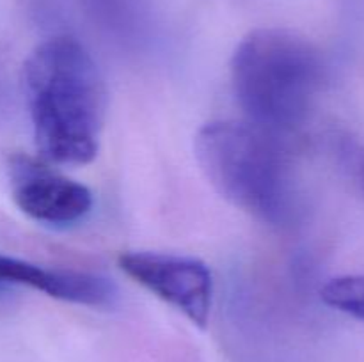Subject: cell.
<instances>
[{"label": "cell", "instance_id": "cell-6", "mask_svg": "<svg viewBox=\"0 0 364 362\" xmlns=\"http://www.w3.org/2000/svg\"><path fill=\"white\" fill-rule=\"evenodd\" d=\"M21 284L57 300L89 307H107L117 298V287L107 277L78 270L48 268L25 259L0 256V286Z\"/></svg>", "mask_w": 364, "mask_h": 362}, {"label": "cell", "instance_id": "cell-1", "mask_svg": "<svg viewBox=\"0 0 364 362\" xmlns=\"http://www.w3.org/2000/svg\"><path fill=\"white\" fill-rule=\"evenodd\" d=\"M21 82L41 158L57 165L91 162L98 155L107 87L85 46L71 35L46 39L25 60Z\"/></svg>", "mask_w": 364, "mask_h": 362}, {"label": "cell", "instance_id": "cell-5", "mask_svg": "<svg viewBox=\"0 0 364 362\" xmlns=\"http://www.w3.org/2000/svg\"><path fill=\"white\" fill-rule=\"evenodd\" d=\"M9 180L14 204L36 222L71 226L84 220L92 208L91 190L60 174L43 158L13 155Z\"/></svg>", "mask_w": 364, "mask_h": 362}, {"label": "cell", "instance_id": "cell-4", "mask_svg": "<svg viewBox=\"0 0 364 362\" xmlns=\"http://www.w3.org/2000/svg\"><path fill=\"white\" fill-rule=\"evenodd\" d=\"M130 279L205 329L213 297L212 272L201 259L153 251H128L117 259Z\"/></svg>", "mask_w": 364, "mask_h": 362}, {"label": "cell", "instance_id": "cell-7", "mask_svg": "<svg viewBox=\"0 0 364 362\" xmlns=\"http://www.w3.org/2000/svg\"><path fill=\"white\" fill-rule=\"evenodd\" d=\"M320 297L329 307L364 323V273L334 277L322 287Z\"/></svg>", "mask_w": 364, "mask_h": 362}, {"label": "cell", "instance_id": "cell-2", "mask_svg": "<svg viewBox=\"0 0 364 362\" xmlns=\"http://www.w3.org/2000/svg\"><path fill=\"white\" fill-rule=\"evenodd\" d=\"M322 84L318 50L288 28H256L231 57V85L247 123L284 141L304 126Z\"/></svg>", "mask_w": 364, "mask_h": 362}, {"label": "cell", "instance_id": "cell-3", "mask_svg": "<svg viewBox=\"0 0 364 362\" xmlns=\"http://www.w3.org/2000/svg\"><path fill=\"white\" fill-rule=\"evenodd\" d=\"M196 158L226 201L269 226H290L299 212L287 141L251 123L215 121L196 135Z\"/></svg>", "mask_w": 364, "mask_h": 362}, {"label": "cell", "instance_id": "cell-8", "mask_svg": "<svg viewBox=\"0 0 364 362\" xmlns=\"http://www.w3.org/2000/svg\"><path fill=\"white\" fill-rule=\"evenodd\" d=\"M0 290H4V286H0Z\"/></svg>", "mask_w": 364, "mask_h": 362}]
</instances>
